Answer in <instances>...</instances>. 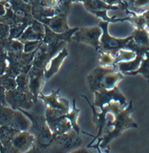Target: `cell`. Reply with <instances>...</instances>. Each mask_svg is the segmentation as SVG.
<instances>
[{"label": "cell", "mask_w": 149, "mask_h": 153, "mask_svg": "<svg viewBox=\"0 0 149 153\" xmlns=\"http://www.w3.org/2000/svg\"><path fill=\"white\" fill-rule=\"evenodd\" d=\"M101 35V31L99 29L96 28L94 30H91L88 32V33H86L85 34H81L78 35L76 37V39L79 41H82L88 42L97 49L99 48V37Z\"/></svg>", "instance_id": "cell-17"}, {"label": "cell", "mask_w": 149, "mask_h": 153, "mask_svg": "<svg viewBox=\"0 0 149 153\" xmlns=\"http://www.w3.org/2000/svg\"><path fill=\"white\" fill-rule=\"evenodd\" d=\"M134 111V108L130 101L126 107L115 115L113 119L107 121L102 132L105 134L98 138L97 144L87 148H96L98 150L99 147L102 149L107 148L111 141L121 136L124 131L132 128H137V124L131 117Z\"/></svg>", "instance_id": "cell-1"}, {"label": "cell", "mask_w": 149, "mask_h": 153, "mask_svg": "<svg viewBox=\"0 0 149 153\" xmlns=\"http://www.w3.org/2000/svg\"><path fill=\"white\" fill-rule=\"evenodd\" d=\"M6 90L0 84V106H8L6 101Z\"/></svg>", "instance_id": "cell-29"}, {"label": "cell", "mask_w": 149, "mask_h": 153, "mask_svg": "<svg viewBox=\"0 0 149 153\" xmlns=\"http://www.w3.org/2000/svg\"><path fill=\"white\" fill-rule=\"evenodd\" d=\"M60 89L56 90H52L51 94L49 95H44L40 92L37 97L45 102L46 106L50 107L52 108L57 109L69 113L70 111V103L67 99L62 98L59 94Z\"/></svg>", "instance_id": "cell-12"}, {"label": "cell", "mask_w": 149, "mask_h": 153, "mask_svg": "<svg viewBox=\"0 0 149 153\" xmlns=\"http://www.w3.org/2000/svg\"><path fill=\"white\" fill-rule=\"evenodd\" d=\"M35 52L22 53V52H9L7 60L9 64L5 71V74L16 78L21 73L28 74L32 66Z\"/></svg>", "instance_id": "cell-5"}, {"label": "cell", "mask_w": 149, "mask_h": 153, "mask_svg": "<svg viewBox=\"0 0 149 153\" xmlns=\"http://www.w3.org/2000/svg\"><path fill=\"white\" fill-rule=\"evenodd\" d=\"M1 148H2V145H1V141H0V153H1Z\"/></svg>", "instance_id": "cell-32"}, {"label": "cell", "mask_w": 149, "mask_h": 153, "mask_svg": "<svg viewBox=\"0 0 149 153\" xmlns=\"http://www.w3.org/2000/svg\"><path fill=\"white\" fill-rule=\"evenodd\" d=\"M67 113L62 110L46 106L45 119L55 136L66 133L73 128L71 122L66 117Z\"/></svg>", "instance_id": "cell-7"}, {"label": "cell", "mask_w": 149, "mask_h": 153, "mask_svg": "<svg viewBox=\"0 0 149 153\" xmlns=\"http://www.w3.org/2000/svg\"><path fill=\"white\" fill-rule=\"evenodd\" d=\"M99 64L101 66H115V59L109 53H103L99 58Z\"/></svg>", "instance_id": "cell-27"}, {"label": "cell", "mask_w": 149, "mask_h": 153, "mask_svg": "<svg viewBox=\"0 0 149 153\" xmlns=\"http://www.w3.org/2000/svg\"><path fill=\"white\" fill-rule=\"evenodd\" d=\"M139 74H142L145 79H147L149 83V49L145 53L138 69L135 71L124 73L125 75L133 76Z\"/></svg>", "instance_id": "cell-18"}, {"label": "cell", "mask_w": 149, "mask_h": 153, "mask_svg": "<svg viewBox=\"0 0 149 153\" xmlns=\"http://www.w3.org/2000/svg\"><path fill=\"white\" fill-rule=\"evenodd\" d=\"M7 53L1 45H0V75H2L5 73L7 68Z\"/></svg>", "instance_id": "cell-26"}, {"label": "cell", "mask_w": 149, "mask_h": 153, "mask_svg": "<svg viewBox=\"0 0 149 153\" xmlns=\"http://www.w3.org/2000/svg\"><path fill=\"white\" fill-rule=\"evenodd\" d=\"M6 101L7 105L15 110H30L37 99L31 92H26L16 89L6 91Z\"/></svg>", "instance_id": "cell-8"}, {"label": "cell", "mask_w": 149, "mask_h": 153, "mask_svg": "<svg viewBox=\"0 0 149 153\" xmlns=\"http://www.w3.org/2000/svg\"><path fill=\"white\" fill-rule=\"evenodd\" d=\"M30 91L37 99L45 81V70L31 67L28 72Z\"/></svg>", "instance_id": "cell-13"}, {"label": "cell", "mask_w": 149, "mask_h": 153, "mask_svg": "<svg viewBox=\"0 0 149 153\" xmlns=\"http://www.w3.org/2000/svg\"><path fill=\"white\" fill-rule=\"evenodd\" d=\"M145 53H137L136 57L133 59L126 62H117L116 65L118 71L121 72L122 74H124L127 72H133L136 71L139 68L140 66Z\"/></svg>", "instance_id": "cell-15"}, {"label": "cell", "mask_w": 149, "mask_h": 153, "mask_svg": "<svg viewBox=\"0 0 149 153\" xmlns=\"http://www.w3.org/2000/svg\"><path fill=\"white\" fill-rule=\"evenodd\" d=\"M0 126H10L18 131H28L31 126V122L19 110L0 106Z\"/></svg>", "instance_id": "cell-4"}, {"label": "cell", "mask_w": 149, "mask_h": 153, "mask_svg": "<svg viewBox=\"0 0 149 153\" xmlns=\"http://www.w3.org/2000/svg\"><path fill=\"white\" fill-rule=\"evenodd\" d=\"M133 40L137 45L142 47H149V35L145 28H136L132 33Z\"/></svg>", "instance_id": "cell-19"}, {"label": "cell", "mask_w": 149, "mask_h": 153, "mask_svg": "<svg viewBox=\"0 0 149 153\" xmlns=\"http://www.w3.org/2000/svg\"><path fill=\"white\" fill-rule=\"evenodd\" d=\"M133 10L137 15H141L149 9V0H133Z\"/></svg>", "instance_id": "cell-24"}, {"label": "cell", "mask_w": 149, "mask_h": 153, "mask_svg": "<svg viewBox=\"0 0 149 153\" xmlns=\"http://www.w3.org/2000/svg\"><path fill=\"white\" fill-rule=\"evenodd\" d=\"M34 136L28 131H20L13 139L12 145L15 153L29 152L35 143Z\"/></svg>", "instance_id": "cell-11"}, {"label": "cell", "mask_w": 149, "mask_h": 153, "mask_svg": "<svg viewBox=\"0 0 149 153\" xmlns=\"http://www.w3.org/2000/svg\"><path fill=\"white\" fill-rule=\"evenodd\" d=\"M124 79L117 65L99 66L92 70L87 75V81L90 90L93 93L102 89H111L118 85Z\"/></svg>", "instance_id": "cell-3"}, {"label": "cell", "mask_w": 149, "mask_h": 153, "mask_svg": "<svg viewBox=\"0 0 149 153\" xmlns=\"http://www.w3.org/2000/svg\"><path fill=\"white\" fill-rule=\"evenodd\" d=\"M0 45L9 52H22L23 46L20 42L9 40L0 41Z\"/></svg>", "instance_id": "cell-21"}, {"label": "cell", "mask_w": 149, "mask_h": 153, "mask_svg": "<svg viewBox=\"0 0 149 153\" xmlns=\"http://www.w3.org/2000/svg\"><path fill=\"white\" fill-rule=\"evenodd\" d=\"M17 83V88L26 92H31L29 88V76L28 74L21 73L16 77ZM32 93V92H31Z\"/></svg>", "instance_id": "cell-23"}, {"label": "cell", "mask_w": 149, "mask_h": 153, "mask_svg": "<svg viewBox=\"0 0 149 153\" xmlns=\"http://www.w3.org/2000/svg\"><path fill=\"white\" fill-rule=\"evenodd\" d=\"M31 121L28 131L35 137L34 145L29 152H46L55 135L48 125L45 117L19 109Z\"/></svg>", "instance_id": "cell-2"}, {"label": "cell", "mask_w": 149, "mask_h": 153, "mask_svg": "<svg viewBox=\"0 0 149 153\" xmlns=\"http://www.w3.org/2000/svg\"><path fill=\"white\" fill-rule=\"evenodd\" d=\"M141 15H142L143 17L144 18V20L145 22V24H146L145 29L148 31L149 30V9L143 13Z\"/></svg>", "instance_id": "cell-31"}, {"label": "cell", "mask_w": 149, "mask_h": 153, "mask_svg": "<svg viewBox=\"0 0 149 153\" xmlns=\"http://www.w3.org/2000/svg\"><path fill=\"white\" fill-rule=\"evenodd\" d=\"M38 44H39V42L37 41L27 42L25 44V48H24L25 52L28 53V52L32 51L33 50H34V49L36 48V47H37Z\"/></svg>", "instance_id": "cell-30"}, {"label": "cell", "mask_w": 149, "mask_h": 153, "mask_svg": "<svg viewBox=\"0 0 149 153\" xmlns=\"http://www.w3.org/2000/svg\"><path fill=\"white\" fill-rule=\"evenodd\" d=\"M9 35V28L7 26L0 25V41L7 39Z\"/></svg>", "instance_id": "cell-28"}, {"label": "cell", "mask_w": 149, "mask_h": 153, "mask_svg": "<svg viewBox=\"0 0 149 153\" xmlns=\"http://www.w3.org/2000/svg\"><path fill=\"white\" fill-rule=\"evenodd\" d=\"M82 143L81 138L74 130L62 134L54 136L48 148V152L63 153L74 150L80 146Z\"/></svg>", "instance_id": "cell-6"}, {"label": "cell", "mask_w": 149, "mask_h": 153, "mask_svg": "<svg viewBox=\"0 0 149 153\" xmlns=\"http://www.w3.org/2000/svg\"><path fill=\"white\" fill-rule=\"evenodd\" d=\"M136 56V53L135 52L129 51H122L120 50L119 51V54L117 55L115 59V65L117 62H126L130 60L133 59L135 58Z\"/></svg>", "instance_id": "cell-25"}, {"label": "cell", "mask_w": 149, "mask_h": 153, "mask_svg": "<svg viewBox=\"0 0 149 153\" xmlns=\"http://www.w3.org/2000/svg\"><path fill=\"white\" fill-rule=\"evenodd\" d=\"M67 55L66 51L64 50L57 57L49 62L48 64H49V66L46 67L45 71V80L50 79L53 75H54L58 72L65 58L67 56Z\"/></svg>", "instance_id": "cell-16"}, {"label": "cell", "mask_w": 149, "mask_h": 153, "mask_svg": "<svg viewBox=\"0 0 149 153\" xmlns=\"http://www.w3.org/2000/svg\"><path fill=\"white\" fill-rule=\"evenodd\" d=\"M81 110L77 108L76 107L75 103V99H73V109L72 111H69L68 113L66 114V117L70 120L71 124H72V128L76 131V132L79 135L80 128L78 124H77V117L79 115Z\"/></svg>", "instance_id": "cell-20"}, {"label": "cell", "mask_w": 149, "mask_h": 153, "mask_svg": "<svg viewBox=\"0 0 149 153\" xmlns=\"http://www.w3.org/2000/svg\"><path fill=\"white\" fill-rule=\"evenodd\" d=\"M102 26L103 34L100 40L99 48L103 52L116 55L120 50L125 48L128 42L133 39L132 35L123 39L112 37L108 33L107 23H103Z\"/></svg>", "instance_id": "cell-10"}, {"label": "cell", "mask_w": 149, "mask_h": 153, "mask_svg": "<svg viewBox=\"0 0 149 153\" xmlns=\"http://www.w3.org/2000/svg\"><path fill=\"white\" fill-rule=\"evenodd\" d=\"M0 84L7 91L14 90L17 87L16 78L10 76L7 74H3L0 76Z\"/></svg>", "instance_id": "cell-22"}, {"label": "cell", "mask_w": 149, "mask_h": 153, "mask_svg": "<svg viewBox=\"0 0 149 153\" xmlns=\"http://www.w3.org/2000/svg\"><path fill=\"white\" fill-rule=\"evenodd\" d=\"M20 131L8 126H0V141L2 145L1 153H15L12 141Z\"/></svg>", "instance_id": "cell-14"}, {"label": "cell", "mask_w": 149, "mask_h": 153, "mask_svg": "<svg viewBox=\"0 0 149 153\" xmlns=\"http://www.w3.org/2000/svg\"><path fill=\"white\" fill-rule=\"evenodd\" d=\"M148 33H149V30H148Z\"/></svg>", "instance_id": "cell-33"}, {"label": "cell", "mask_w": 149, "mask_h": 153, "mask_svg": "<svg viewBox=\"0 0 149 153\" xmlns=\"http://www.w3.org/2000/svg\"><path fill=\"white\" fill-rule=\"evenodd\" d=\"M94 101L92 105L101 109L112 102H118L124 106H127V99L118 86L111 89H102L94 92Z\"/></svg>", "instance_id": "cell-9"}]
</instances>
